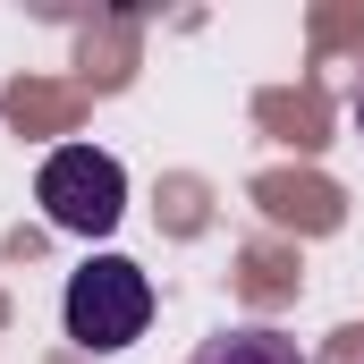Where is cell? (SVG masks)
<instances>
[{"mask_svg":"<svg viewBox=\"0 0 364 364\" xmlns=\"http://www.w3.org/2000/svg\"><path fill=\"white\" fill-rule=\"evenodd\" d=\"M34 203H43V220L68 229V237H110L119 212H127V170H119V153H102V144H60V153H43V170H34Z\"/></svg>","mask_w":364,"mask_h":364,"instance_id":"obj_2","label":"cell"},{"mask_svg":"<svg viewBox=\"0 0 364 364\" xmlns=\"http://www.w3.org/2000/svg\"><path fill=\"white\" fill-rule=\"evenodd\" d=\"M60 322H68V339L85 356H119L153 322V279L127 255H93L85 272H68V288H60Z\"/></svg>","mask_w":364,"mask_h":364,"instance_id":"obj_1","label":"cell"},{"mask_svg":"<svg viewBox=\"0 0 364 364\" xmlns=\"http://www.w3.org/2000/svg\"><path fill=\"white\" fill-rule=\"evenodd\" d=\"M356 136H364V93H356Z\"/></svg>","mask_w":364,"mask_h":364,"instance_id":"obj_4","label":"cell"},{"mask_svg":"<svg viewBox=\"0 0 364 364\" xmlns=\"http://www.w3.org/2000/svg\"><path fill=\"white\" fill-rule=\"evenodd\" d=\"M186 364H305V348L272 331V322H237V331H220V339H203Z\"/></svg>","mask_w":364,"mask_h":364,"instance_id":"obj_3","label":"cell"}]
</instances>
